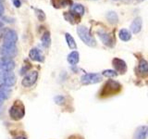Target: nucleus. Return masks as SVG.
Masks as SVG:
<instances>
[{"label": "nucleus", "instance_id": "nucleus-1", "mask_svg": "<svg viewBox=\"0 0 148 139\" xmlns=\"http://www.w3.org/2000/svg\"><path fill=\"white\" fill-rule=\"evenodd\" d=\"M18 40L17 32L13 30H8L4 36L3 44L0 47V55L2 57L11 58L17 53L16 43Z\"/></svg>", "mask_w": 148, "mask_h": 139}, {"label": "nucleus", "instance_id": "nucleus-2", "mask_svg": "<svg viewBox=\"0 0 148 139\" xmlns=\"http://www.w3.org/2000/svg\"><path fill=\"white\" fill-rule=\"evenodd\" d=\"M121 89V85L119 82H116L114 80H108L103 85L100 92V96L102 97H108L110 96H114L119 93Z\"/></svg>", "mask_w": 148, "mask_h": 139}, {"label": "nucleus", "instance_id": "nucleus-3", "mask_svg": "<svg viewBox=\"0 0 148 139\" xmlns=\"http://www.w3.org/2000/svg\"><path fill=\"white\" fill-rule=\"evenodd\" d=\"M77 34L80 37V39L84 43L85 45L89 46H95L96 45V41L95 37L92 35L90 30L88 29L86 26L83 25H79L77 28Z\"/></svg>", "mask_w": 148, "mask_h": 139}, {"label": "nucleus", "instance_id": "nucleus-4", "mask_svg": "<svg viewBox=\"0 0 148 139\" xmlns=\"http://www.w3.org/2000/svg\"><path fill=\"white\" fill-rule=\"evenodd\" d=\"M24 115H25L24 105L20 100L15 101L14 104L11 106L10 109H9V116H10V118L15 120H20L24 117Z\"/></svg>", "mask_w": 148, "mask_h": 139}, {"label": "nucleus", "instance_id": "nucleus-5", "mask_svg": "<svg viewBox=\"0 0 148 139\" xmlns=\"http://www.w3.org/2000/svg\"><path fill=\"white\" fill-rule=\"evenodd\" d=\"M0 82L2 85L5 86H13L16 83V76L11 72H2L0 73Z\"/></svg>", "mask_w": 148, "mask_h": 139}, {"label": "nucleus", "instance_id": "nucleus-6", "mask_svg": "<svg viewBox=\"0 0 148 139\" xmlns=\"http://www.w3.org/2000/svg\"><path fill=\"white\" fill-rule=\"evenodd\" d=\"M37 79H38V72L32 71L31 72H28L24 78L22 79L21 85L24 87H31L36 83Z\"/></svg>", "mask_w": 148, "mask_h": 139}, {"label": "nucleus", "instance_id": "nucleus-7", "mask_svg": "<svg viewBox=\"0 0 148 139\" xmlns=\"http://www.w3.org/2000/svg\"><path fill=\"white\" fill-rule=\"evenodd\" d=\"M101 80V75L98 73H86L81 78L82 85H92V83H99Z\"/></svg>", "mask_w": 148, "mask_h": 139}, {"label": "nucleus", "instance_id": "nucleus-8", "mask_svg": "<svg viewBox=\"0 0 148 139\" xmlns=\"http://www.w3.org/2000/svg\"><path fill=\"white\" fill-rule=\"evenodd\" d=\"M15 61L12 58L2 57L0 58V70L3 72H11L15 68Z\"/></svg>", "mask_w": 148, "mask_h": 139}, {"label": "nucleus", "instance_id": "nucleus-9", "mask_svg": "<svg viewBox=\"0 0 148 139\" xmlns=\"http://www.w3.org/2000/svg\"><path fill=\"white\" fill-rule=\"evenodd\" d=\"M97 34H98L101 41L103 42V44H105L106 45L109 46V47H112L114 45L113 37L111 36V34H108V32H106L105 31H98L97 32Z\"/></svg>", "mask_w": 148, "mask_h": 139}, {"label": "nucleus", "instance_id": "nucleus-10", "mask_svg": "<svg viewBox=\"0 0 148 139\" xmlns=\"http://www.w3.org/2000/svg\"><path fill=\"white\" fill-rule=\"evenodd\" d=\"M112 64L116 69V72L119 73H125L127 72V64L124 60L119 58H115L112 60Z\"/></svg>", "mask_w": 148, "mask_h": 139}, {"label": "nucleus", "instance_id": "nucleus-11", "mask_svg": "<svg viewBox=\"0 0 148 139\" xmlns=\"http://www.w3.org/2000/svg\"><path fill=\"white\" fill-rule=\"evenodd\" d=\"M29 57L32 60H34V61H43L44 60V56L42 55V52L41 50L38 49V48H32L29 52Z\"/></svg>", "mask_w": 148, "mask_h": 139}, {"label": "nucleus", "instance_id": "nucleus-12", "mask_svg": "<svg viewBox=\"0 0 148 139\" xmlns=\"http://www.w3.org/2000/svg\"><path fill=\"white\" fill-rule=\"evenodd\" d=\"M84 11H85V8L82 4H73L71 8V13L72 15L78 16L79 18L84 14Z\"/></svg>", "mask_w": 148, "mask_h": 139}, {"label": "nucleus", "instance_id": "nucleus-13", "mask_svg": "<svg viewBox=\"0 0 148 139\" xmlns=\"http://www.w3.org/2000/svg\"><path fill=\"white\" fill-rule=\"evenodd\" d=\"M143 26V20L141 17H137L133 20V21L131 24V31L133 34H138L139 32L142 30Z\"/></svg>", "mask_w": 148, "mask_h": 139}, {"label": "nucleus", "instance_id": "nucleus-14", "mask_svg": "<svg viewBox=\"0 0 148 139\" xmlns=\"http://www.w3.org/2000/svg\"><path fill=\"white\" fill-rule=\"evenodd\" d=\"M147 132H148V128L145 125L143 126H140L137 128L134 133V139H146L147 137Z\"/></svg>", "mask_w": 148, "mask_h": 139}, {"label": "nucleus", "instance_id": "nucleus-15", "mask_svg": "<svg viewBox=\"0 0 148 139\" xmlns=\"http://www.w3.org/2000/svg\"><path fill=\"white\" fill-rule=\"evenodd\" d=\"M10 94H11V90L9 87L5 85L0 86V105H2L5 99H7L10 96Z\"/></svg>", "mask_w": 148, "mask_h": 139}, {"label": "nucleus", "instance_id": "nucleus-16", "mask_svg": "<svg viewBox=\"0 0 148 139\" xmlns=\"http://www.w3.org/2000/svg\"><path fill=\"white\" fill-rule=\"evenodd\" d=\"M79 60H80V55L77 51H72L71 53H69L68 56V61L71 65H76Z\"/></svg>", "mask_w": 148, "mask_h": 139}, {"label": "nucleus", "instance_id": "nucleus-17", "mask_svg": "<svg viewBox=\"0 0 148 139\" xmlns=\"http://www.w3.org/2000/svg\"><path fill=\"white\" fill-rule=\"evenodd\" d=\"M119 37L120 38V40H122L124 42H128L132 38V34L127 29H121L119 32Z\"/></svg>", "mask_w": 148, "mask_h": 139}, {"label": "nucleus", "instance_id": "nucleus-18", "mask_svg": "<svg viewBox=\"0 0 148 139\" xmlns=\"http://www.w3.org/2000/svg\"><path fill=\"white\" fill-rule=\"evenodd\" d=\"M138 69H139V72L142 74H143V75H146L148 73V63L145 59L142 58L140 60V62H139V65H138Z\"/></svg>", "mask_w": 148, "mask_h": 139}, {"label": "nucleus", "instance_id": "nucleus-19", "mask_svg": "<svg viewBox=\"0 0 148 139\" xmlns=\"http://www.w3.org/2000/svg\"><path fill=\"white\" fill-rule=\"evenodd\" d=\"M65 38H66V42H67V44H68L69 48H71V49H76L77 48L76 42H75V40H74L73 37L71 36V34L66 32V34H65Z\"/></svg>", "mask_w": 148, "mask_h": 139}, {"label": "nucleus", "instance_id": "nucleus-20", "mask_svg": "<svg viewBox=\"0 0 148 139\" xmlns=\"http://www.w3.org/2000/svg\"><path fill=\"white\" fill-rule=\"evenodd\" d=\"M41 42L44 47H46V48L49 47L51 45V36H50L49 32H45L43 34V36H42V38H41Z\"/></svg>", "mask_w": 148, "mask_h": 139}, {"label": "nucleus", "instance_id": "nucleus-21", "mask_svg": "<svg viewBox=\"0 0 148 139\" xmlns=\"http://www.w3.org/2000/svg\"><path fill=\"white\" fill-rule=\"evenodd\" d=\"M51 3L53 4L55 8H62L69 5L71 1V0H51Z\"/></svg>", "mask_w": 148, "mask_h": 139}, {"label": "nucleus", "instance_id": "nucleus-22", "mask_svg": "<svg viewBox=\"0 0 148 139\" xmlns=\"http://www.w3.org/2000/svg\"><path fill=\"white\" fill-rule=\"evenodd\" d=\"M104 76L108 77V78H114L118 76V72L116 71H113V70H106L103 72H102Z\"/></svg>", "mask_w": 148, "mask_h": 139}, {"label": "nucleus", "instance_id": "nucleus-23", "mask_svg": "<svg viewBox=\"0 0 148 139\" xmlns=\"http://www.w3.org/2000/svg\"><path fill=\"white\" fill-rule=\"evenodd\" d=\"M106 17H108V20L111 23H116V22H118V21H119L117 14H116L115 12H109Z\"/></svg>", "mask_w": 148, "mask_h": 139}, {"label": "nucleus", "instance_id": "nucleus-24", "mask_svg": "<svg viewBox=\"0 0 148 139\" xmlns=\"http://www.w3.org/2000/svg\"><path fill=\"white\" fill-rule=\"evenodd\" d=\"M35 11H36V16L39 19L40 21H43L45 20V14L43 10H41V9H35Z\"/></svg>", "mask_w": 148, "mask_h": 139}, {"label": "nucleus", "instance_id": "nucleus-25", "mask_svg": "<svg viewBox=\"0 0 148 139\" xmlns=\"http://www.w3.org/2000/svg\"><path fill=\"white\" fill-rule=\"evenodd\" d=\"M12 3L14 5V7H16V8H20L21 6V0H12Z\"/></svg>", "mask_w": 148, "mask_h": 139}, {"label": "nucleus", "instance_id": "nucleus-26", "mask_svg": "<svg viewBox=\"0 0 148 139\" xmlns=\"http://www.w3.org/2000/svg\"><path fill=\"white\" fill-rule=\"evenodd\" d=\"M4 13V7L2 6V4L0 3V16H2Z\"/></svg>", "mask_w": 148, "mask_h": 139}, {"label": "nucleus", "instance_id": "nucleus-27", "mask_svg": "<svg viewBox=\"0 0 148 139\" xmlns=\"http://www.w3.org/2000/svg\"><path fill=\"white\" fill-rule=\"evenodd\" d=\"M3 26H4V23H3L1 21H0V29H1V28H2Z\"/></svg>", "mask_w": 148, "mask_h": 139}, {"label": "nucleus", "instance_id": "nucleus-28", "mask_svg": "<svg viewBox=\"0 0 148 139\" xmlns=\"http://www.w3.org/2000/svg\"><path fill=\"white\" fill-rule=\"evenodd\" d=\"M16 139H26L25 137H23V136H20V137H17Z\"/></svg>", "mask_w": 148, "mask_h": 139}]
</instances>
